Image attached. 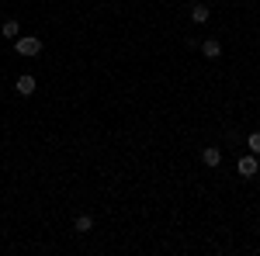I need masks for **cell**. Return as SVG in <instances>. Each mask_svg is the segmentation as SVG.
Returning <instances> with one entry per match:
<instances>
[{"label": "cell", "instance_id": "6da1fadb", "mask_svg": "<svg viewBox=\"0 0 260 256\" xmlns=\"http://www.w3.org/2000/svg\"><path fill=\"white\" fill-rule=\"evenodd\" d=\"M14 52L18 56H39L42 52V39L28 35V39H14Z\"/></svg>", "mask_w": 260, "mask_h": 256}, {"label": "cell", "instance_id": "7a4b0ae2", "mask_svg": "<svg viewBox=\"0 0 260 256\" xmlns=\"http://www.w3.org/2000/svg\"><path fill=\"white\" fill-rule=\"evenodd\" d=\"M236 170H240V177H257V173H260V163H257V156H253V153H250V156H240Z\"/></svg>", "mask_w": 260, "mask_h": 256}, {"label": "cell", "instance_id": "3957f363", "mask_svg": "<svg viewBox=\"0 0 260 256\" xmlns=\"http://www.w3.org/2000/svg\"><path fill=\"white\" fill-rule=\"evenodd\" d=\"M201 163L205 166H222V149L219 145H205L201 149Z\"/></svg>", "mask_w": 260, "mask_h": 256}, {"label": "cell", "instance_id": "277c9868", "mask_svg": "<svg viewBox=\"0 0 260 256\" xmlns=\"http://www.w3.org/2000/svg\"><path fill=\"white\" fill-rule=\"evenodd\" d=\"M201 52H205V59H219L222 56V42L219 39H205L201 42Z\"/></svg>", "mask_w": 260, "mask_h": 256}, {"label": "cell", "instance_id": "5b68a950", "mask_svg": "<svg viewBox=\"0 0 260 256\" xmlns=\"http://www.w3.org/2000/svg\"><path fill=\"white\" fill-rule=\"evenodd\" d=\"M14 87H18V94H21V97H31L39 83H35V77H28V73H24V77H18V83H14Z\"/></svg>", "mask_w": 260, "mask_h": 256}, {"label": "cell", "instance_id": "8992f818", "mask_svg": "<svg viewBox=\"0 0 260 256\" xmlns=\"http://www.w3.org/2000/svg\"><path fill=\"white\" fill-rule=\"evenodd\" d=\"M208 18H212V11H208L205 4H194V7H191V21H194V24H205Z\"/></svg>", "mask_w": 260, "mask_h": 256}, {"label": "cell", "instance_id": "52a82bcc", "mask_svg": "<svg viewBox=\"0 0 260 256\" xmlns=\"http://www.w3.org/2000/svg\"><path fill=\"white\" fill-rule=\"evenodd\" d=\"M94 229V218L90 215H77V222H73V232H90Z\"/></svg>", "mask_w": 260, "mask_h": 256}, {"label": "cell", "instance_id": "ba28073f", "mask_svg": "<svg viewBox=\"0 0 260 256\" xmlns=\"http://www.w3.org/2000/svg\"><path fill=\"white\" fill-rule=\"evenodd\" d=\"M18 31H21L18 21H4V24H0V35H4V39H18Z\"/></svg>", "mask_w": 260, "mask_h": 256}, {"label": "cell", "instance_id": "9c48e42d", "mask_svg": "<svg viewBox=\"0 0 260 256\" xmlns=\"http://www.w3.org/2000/svg\"><path fill=\"white\" fill-rule=\"evenodd\" d=\"M246 145H250V153H253V156H260V132H253V135L246 138Z\"/></svg>", "mask_w": 260, "mask_h": 256}]
</instances>
